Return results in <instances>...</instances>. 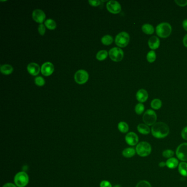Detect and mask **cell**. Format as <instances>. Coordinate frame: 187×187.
<instances>
[{
  "instance_id": "1",
  "label": "cell",
  "mask_w": 187,
  "mask_h": 187,
  "mask_svg": "<svg viewBox=\"0 0 187 187\" xmlns=\"http://www.w3.org/2000/svg\"><path fill=\"white\" fill-rule=\"evenodd\" d=\"M170 132L169 126L162 122L155 123L152 127V133L156 138H164L167 137Z\"/></svg>"
},
{
  "instance_id": "2",
  "label": "cell",
  "mask_w": 187,
  "mask_h": 187,
  "mask_svg": "<svg viewBox=\"0 0 187 187\" xmlns=\"http://www.w3.org/2000/svg\"><path fill=\"white\" fill-rule=\"evenodd\" d=\"M172 32V27L168 23H161L159 24L156 28V34L161 38H168Z\"/></svg>"
},
{
  "instance_id": "3",
  "label": "cell",
  "mask_w": 187,
  "mask_h": 187,
  "mask_svg": "<svg viewBox=\"0 0 187 187\" xmlns=\"http://www.w3.org/2000/svg\"><path fill=\"white\" fill-rule=\"evenodd\" d=\"M136 151L139 156L146 157L150 154L152 152V146L148 142H142L136 146Z\"/></svg>"
},
{
  "instance_id": "4",
  "label": "cell",
  "mask_w": 187,
  "mask_h": 187,
  "mask_svg": "<svg viewBox=\"0 0 187 187\" xmlns=\"http://www.w3.org/2000/svg\"><path fill=\"white\" fill-rule=\"evenodd\" d=\"M15 183L18 187H24L29 183V176L24 171L17 173L15 177Z\"/></svg>"
},
{
  "instance_id": "5",
  "label": "cell",
  "mask_w": 187,
  "mask_h": 187,
  "mask_svg": "<svg viewBox=\"0 0 187 187\" xmlns=\"http://www.w3.org/2000/svg\"><path fill=\"white\" fill-rule=\"evenodd\" d=\"M157 120V115L155 111L151 109L147 110L143 116V121L148 126L154 125Z\"/></svg>"
},
{
  "instance_id": "6",
  "label": "cell",
  "mask_w": 187,
  "mask_h": 187,
  "mask_svg": "<svg viewBox=\"0 0 187 187\" xmlns=\"http://www.w3.org/2000/svg\"><path fill=\"white\" fill-rule=\"evenodd\" d=\"M115 41L119 47H126L130 42V35L126 32H120L116 36Z\"/></svg>"
},
{
  "instance_id": "7",
  "label": "cell",
  "mask_w": 187,
  "mask_h": 187,
  "mask_svg": "<svg viewBox=\"0 0 187 187\" xmlns=\"http://www.w3.org/2000/svg\"><path fill=\"white\" fill-rule=\"evenodd\" d=\"M109 57L112 61L116 62L120 61L123 58V52L121 48L118 47H114L109 52Z\"/></svg>"
},
{
  "instance_id": "8",
  "label": "cell",
  "mask_w": 187,
  "mask_h": 187,
  "mask_svg": "<svg viewBox=\"0 0 187 187\" xmlns=\"http://www.w3.org/2000/svg\"><path fill=\"white\" fill-rule=\"evenodd\" d=\"M88 77H89L88 74L86 71L84 70H78L74 76L75 81L78 84L80 85L85 84L87 82L88 80Z\"/></svg>"
},
{
  "instance_id": "9",
  "label": "cell",
  "mask_w": 187,
  "mask_h": 187,
  "mask_svg": "<svg viewBox=\"0 0 187 187\" xmlns=\"http://www.w3.org/2000/svg\"><path fill=\"white\" fill-rule=\"evenodd\" d=\"M176 155L179 160L187 161V143L180 144L176 150Z\"/></svg>"
},
{
  "instance_id": "10",
  "label": "cell",
  "mask_w": 187,
  "mask_h": 187,
  "mask_svg": "<svg viewBox=\"0 0 187 187\" xmlns=\"http://www.w3.org/2000/svg\"><path fill=\"white\" fill-rule=\"evenodd\" d=\"M107 8L109 12L113 14H117L121 12V6L116 1H110L107 4Z\"/></svg>"
},
{
  "instance_id": "11",
  "label": "cell",
  "mask_w": 187,
  "mask_h": 187,
  "mask_svg": "<svg viewBox=\"0 0 187 187\" xmlns=\"http://www.w3.org/2000/svg\"><path fill=\"white\" fill-rule=\"evenodd\" d=\"M126 143L131 146H134L138 143V136L134 132H130L126 135L125 137Z\"/></svg>"
},
{
  "instance_id": "12",
  "label": "cell",
  "mask_w": 187,
  "mask_h": 187,
  "mask_svg": "<svg viewBox=\"0 0 187 187\" xmlns=\"http://www.w3.org/2000/svg\"><path fill=\"white\" fill-rule=\"evenodd\" d=\"M41 71L42 74L44 76H50L54 71V66L52 63L50 62L44 63L42 65Z\"/></svg>"
},
{
  "instance_id": "13",
  "label": "cell",
  "mask_w": 187,
  "mask_h": 187,
  "mask_svg": "<svg viewBox=\"0 0 187 187\" xmlns=\"http://www.w3.org/2000/svg\"><path fill=\"white\" fill-rule=\"evenodd\" d=\"M32 18L35 21L38 23H42L46 18V15L44 11L37 9L34 10L32 13Z\"/></svg>"
},
{
  "instance_id": "14",
  "label": "cell",
  "mask_w": 187,
  "mask_h": 187,
  "mask_svg": "<svg viewBox=\"0 0 187 187\" xmlns=\"http://www.w3.org/2000/svg\"><path fill=\"white\" fill-rule=\"evenodd\" d=\"M136 98L139 102L144 103L146 102L148 98V94L147 91L144 89L138 90L136 94Z\"/></svg>"
},
{
  "instance_id": "15",
  "label": "cell",
  "mask_w": 187,
  "mask_h": 187,
  "mask_svg": "<svg viewBox=\"0 0 187 187\" xmlns=\"http://www.w3.org/2000/svg\"><path fill=\"white\" fill-rule=\"evenodd\" d=\"M27 69L28 72L33 76L38 75L40 71V67L38 64L35 63H31L28 65Z\"/></svg>"
},
{
  "instance_id": "16",
  "label": "cell",
  "mask_w": 187,
  "mask_h": 187,
  "mask_svg": "<svg viewBox=\"0 0 187 187\" xmlns=\"http://www.w3.org/2000/svg\"><path fill=\"white\" fill-rule=\"evenodd\" d=\"M160 40L156 36H153L148 40L149 47L153 50L158 49L160 46Z\"/></svg>"
},
{
  "instance_id": "17",
  "label": "cell",
  "mask_w": 187,
  "mask_h": 187,
  "mask_svg": "<svg viewBox=\"0 0 187 187\" xmlns=\"http://www.w3.org/2000/svg\"><path fill=\"white\" fill-rule=\"evenodd\" d=\"M138 131L143 135H148L150 132V130L146 124L140 123L137 126Z\"/></svg>"
},
{
  "instance_id": "18",
  "label": "cell",
  "mask_w": 187,
  "mask_h": 187,
  "mask_svg": "<svg viewBox=\"0 0 187 187\" xmlns=\"http://www.w3.org/2000/svg\"><path fill=\"white\" fill-rule=\"evenodd\" d=\"M166 165L167 167H169V169H173L178 166L179 161L176 158H170L167 160Z\"/></svg>"
},
{
  "instance_id": "19",
  "label": "cell",
  "mask_w": 187,
  "mask_h": 187,
  "mask_svg": "<svg viewBox=\"0 0 187 187\" xmlns=\"http://www.w3.org/2000/svg\"><path fill=\"white\" fill-rule=\"evenodd\" d=\"M136 151L134 148H128L123 150V155L125 158H132L136 154Z\"/></svg>"
},
{
  "instance_id": "20",
  "label": "cell",
  "mask_w": 187,
  "mask_h": 187,
  "mask_svg": "<svg viewBox=\"0 0 187 187\" xmlns=\"http://www.w3.org/2000/svg\"><path fill=\"white\" fill-rule=\"evenodd\" d=\"M142 30L143 32L148 35H152L154 32V28L152 25L149 24H145L142 26Z\"/></svg>"
},
{
  "instance_id": "21",
  "label": "cell",
  "mask_w": 187,
  "mask_h": 187,
  "mask_svg": "<svg viewBox=\"0 0 187 187\" xmlns=\"http://www.w3.org/2000/svg\"><path fill=\"white\" fill-rule=\"evenodd\" d=\"M13 71V67L11 65L5 64L1 67V72L5 75H9Z\"/></svg>"
},
{
  "instance_id": "22",
  "label": "cell",
  "mask_w": 187,
  "mask_h": 187,
  "mask_svg": "<svg viewBox=\"0 0 187 187\" xmlns=\"http://www.w3.org/2000/svg\"><path fill=\"white\" fill-rule=\"evenodd\" d=\"M179 171L181 175L187 177V163L185 162H181L179 165Z\"/></svg>"
},
{
  "instance_id": "23",
  "label": "cell",
  "mask_w": 187,
  "mask_h": 187,
  "mask_svg": "<svg viewBox=\"0 0 187 187\" xmlns=\"http://www.w3.org/2000/svg\"><path fill=\"white\" fill-rule=\"evenodd\" d=\"M118 129L122 133H126L129 131V125L125 122L121 121L118 124Z\"/></svg>"
},
{
  "instance_id": "24",
  "label": "cell",
  "mask_w": 187,
  "mask_h": 187,
  "mask_svg": "<svg viewBox=\"0 0 187 187\" xmlns=\"http://www.w3.org/2000/svg\"><path fill=\"white\" fill-rule=\"evenodd\" d=\"M44 25L47 27L48 29L51 30H53L56 29L57 27V24L56 21H53L51 19H48L44 22Z\"/></svg>"
},
{
  "instance_id": "25",
  "label": "cell",
  "mask_w": 187,
  "mask_h": 187,
  "mask_svg": "<svg viewBox=\"0 0 187 187\" xmlns=\"http://www.w3.org/2000/svg\"><path fill=\"white\" fill-rule=\"evenodd\" d=\"M162 106V102L159 99H154L151 102V107L155 110H158Z\"/></svg>"
},
{
  "instance_id": "26",
  "label": "cell",
  "mask_w": 187,
  "mask_h": 187,
  "mask_svg": "<svg viewBox=\"0 0 187 187\" xmlns=\"http://www.w3.org/2000/svg\"><path fill=\"white\" fill-rule=\"evenodd\" d=\"M107 56H108V52L105 50H102L97 53L96 58L99 61H103L107 58Z\"/></svg>"
},
{
  "instance_id": "27",
  "label": "cell",
  "mask_w": 187,
  "mask_h": 187,
  "mask_svg": "<svg viewBox=\"0 0 187 187\" xmlns=\"http://www.w3.org/2000/svg\"><path fill=\"white\" fill-rule=\"evenodd\" d=\"M156 58V55L154 51H150L146 55V59L148 62L150 63H153L154 61H155Z\"/></svg>"
},
{
  "instance_id": "28",
  "label": "cell",
  "mask_w": 187,
  "mask_h": 187,
  "mask_svg": "<svg viewBox=\"0 0 187 187\" xmlns=\"http://www.w3.org/2000/svg\"><path fill=\"white\" fill-rule=\"evenodd\" d=\"M101 41L103 44L105 45H110L113 42V38L110 35H105L103 37Z\"/></svg>"
},
{
  "instance_id": "29",
  "label": "cell",
  "mask_w": 187,
  "mask_h": 187,
  "mask_svg": "<svg viewBox=\"0 0 187 187\" xmlns=\"http://www.w3.org/2000/svg\"><path fill=\"white\" fill-rule=\"evenodd\" d=\"M144 110V106L142 103H138L135 107V111L136 114L138 115H140L143 113Z\"/></svg>"
},
{
  "instance_id": "30",
  "label": "cell",
  "mask_w": 187,
  "mask_h": 187,
  "mask_svg": "<svg viewBox=\"0 0 187 187\" xmlns=\"http://www.w3.org/2000/svg\"><path fill=\"white\" fill-rule=\"evenodd\" d=\"M173 155H174V153L172 150H170V149L166 150L162 153V156L165 158L170 159V158H172Z\"/></svg>"
},
{
  "instance_id": "31",
  "label": "cell",
  "mask_w": 187,
  "mask_h": 187,
  "mask_svg": "<svg viewBox=\"0 0 187 187\" xmlns=\"http://www.w3.org/2000/svg\"><path fill=\"white\" fill-rule=\"evenodd\" d=\"M35 84L37 85H38L39 86H44L45 84V81L44 80V78L41 76H38L36 77L35 79Z\"/></svg>"
},
{
  "instance_id": "32",
  "label": "cell",
  "mask_w": 187,
  "mask_h": 187,
  "mask_svg": "<svg viewBox=\"0 0 187 187\" xmlns=\"http://www.w3.org/2000/svg\"><path fill=\"white\" fill-rule=\"evenodd\" d=\"M136 187H152V185L148 181H142L137 184Z\"/></svg>"
},
{
  "instance_id": "33",
  "label": "cell",
  "mask_w": 187,
  "mask_h": 187,
  "mask_svg": "<svg viewBox=\"0 0 187 187\" xmlns=\"http://www.w3.org/2000/svg\"><path fill=\"white\" fill-rule=\"evenodd\" d=\"M176 4L181 7H184L187 5V0H175Z\"/></svg>"
},
{
  "instance_id": "34",
  "label": "cell",
  "mask_w": 187,
  "mask_h": 187,
  "mask_svg": "<svg viewBox=\"0 0 187 187\" xmlns=\"http://www.w3.org/2000/svg\"><path fill=\"white\" fill-rule=\"evenodd\" d=\"M38 30L40 35H44V33L46 32V28L43 24H41L38 26Z\"/></svg>"
},
{
  "instance_id": "35",
  "label": "cell",
  "mask_w": 187,
  "mask_h": 187,
  "mask_svg": "<svg viewBox=\"0 0 187 187\" xmlns=\"http://www.w3.org/2000/svg\"><path fill=\"white\" fill-rule=\"evenodd\" d=\"M100 187H112V185L108 181H102L100 183Z\"/></svg>"
},
{
  "instance_id": "36",
  "label": "cell",
  "mask_w": 187,
  "mask_h": 187,
  "mask_svg": "<svg viewBox=\"0 0 187 187\" xmlns=\"http://www.w3.org/2000/svg\"><path fill=\"white\" fill-rule=\"evenodd\" d=\"M88 2L91 5V6H98L100 5L101 1L99 0H96V1H88Z\"/></svg>"
},
{
  "instance_id": "37",
  "label": "cell",
  "mask_w": 187,
  "mask_h": 187,
  "mask_svg": "<svg viewBox=\"0 0 187 187\" xmlns=\"http://www.w3.org/2000/svg\"><path fill=\"white\" fill-rule=\"evenodd\" d=\"M182 137L185 139L187 140V126L183 129L181 133Z\"/></svg>"
},
{
  "instance_id": "38",
  "label": "cell",
  "mask_w": 187,
  "mask_h": 187,
  "mask_svg": "<svg viewBox=\"0 0 187 187\" xmlns=\"http://www.w3.org/2000/svg\"><path fill=\"white\" fill-rule=\"evenodd\" d=\"M2 187H17L16 185L13 184L12 183H7L5 184Z\"/></svg>"
},
{
  "instance_id": "39",
  "label": "cell",
  "mask_w": 187,
  "mask_h": 187,
  "mask_svg": "<svg viewBox=\"0 0 187 187\" xmlns=\"http://www.w3.org/2000/svg\"><path fill=\"white\" fill-rule=\"evenodd\" d=\"M182 26L183 27L184 30L187 31V19H185L182 23Z\"/></svg>"
},
{
  "instance_id": "40",
  "label": "cell",
  "mask_w": 187,
  "mask_h": 187,
  "mask_svg": "<svg viewBox=\"0 0 187 187\" xmlns=\"http://www.w3.org/2000/svg\"><path fill=\"white\" fill-rule=\"evenodd\" d=\"M183 42L184 44V46L187 47V34L184 36V38L183 40Z\"/></svg>"
},
{
  "instance_id": "41",
  "label": "cell",
  "mask_w": 187,
  "mask_h": 187,
  "mask_svg": "<svg viewBox=\"0 0 187 187\" xmlns=\"http://www.w3.org/2000/svg\"><path fill=\"white\" fill-rule=\"evenodd\" d=\"M166 165V162H160L159 164V166L160 167H164Z\"/></svg>"
},
{
  "instance_id": "42",
  "label": "cell",
  "mask_w": 187,
  "mask_h": 187,
  "mask_svg": "<svg viewBox=\"0 0 187 187\" xmlns=\"http://www.w3.org/2000/svg\"><path fill=\"white\" fill-rule=\"evenodd\" d=\"M113 187H121V185H119V184H116V185H114Z\"/></svg>"
}]
</instances>
